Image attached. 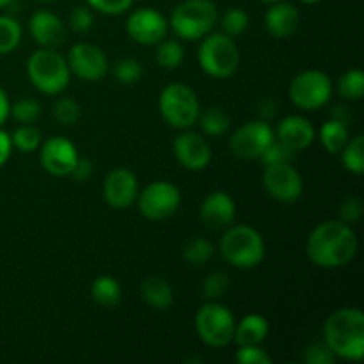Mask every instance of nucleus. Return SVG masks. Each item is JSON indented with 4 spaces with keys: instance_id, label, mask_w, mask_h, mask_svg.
Masks as SVG:
<instances>
[{
    "instance_id": "39448f33",
    "label": "nucleus",
    "mask_w": 364,
    "mask_h": 364,
    "mask_svg": "<svg viewBox=\"0 0 364 364\" xmlns=\"http://www.w3.org/2000/svg\"><path fill=\"white\" fill-rule=\"evenodd\" d=\"M217 7L210 0H185L174 7L171 27L181 39L194 41L208 34L217 21Z\"/></svg>"
},
{
    "instance_id": "4468645a",
    "label": "nucleus",
    "mask_w": 364,
    "mask_h": 364,
    "mask_svg": "<svg viewBox=\"0 0 364 364\" xmlns=\"http://www.w3.org/2000/svg\"><path fill=\"white\" fill-rule=\"evenodd\" d=\"M167 25L169 21L160 11L151 9V7H141L128 16L127 32L135 43L155 45L166 38Z\"/></svg>"
},
{
    "instance_id": "cd10ccee",
    "label": "nucleus",
    "mask_w": 364,
    "mask_h": 364,
    "mask_svg": "<svg viewBox=\"0 0 364 364\" xmlns=\"http://www.w3.org/2000/svg\"><path fill=\"white\" fill-rule=\"evenodd\" d=\"M213 256V245L206 238L194 237L188 238L183 245L185 262L194 267H201Z\"/></svg>"
},
{
    "instance_id": "1a4fd4ad",
    "label": "nucleus",
    "mask_w": 364,
    "mask_h": 364,
    "mask_svg": "<svg viewBox=\"0 0 364 364\" xmlns=\"http://www.w3.org/2000/svg\"><path fill=\"white\" fill-rule=\"evenodd\" d=\"M333 95V82L318 70L299 73L290 84V100L302 110L322 109Z\"/></svg>"
},
{
    "instance_id": "b1692460",
    "label": "nucleus",
    "mask_w": 364,
    "mask_h": 364,
    "mask_svg": "<svg viewBox=\"0 0 364 364\" xmlns=\"http://www.w3.org/2000/svg\"><path fill=\"white\" fill-rule=\"evenodd\" d=\"M91 297L98 306L107 309L116 308L121 302V287L114 277L100 276L91 284Z\"/></svg>"
},
{
    "instance_id": "4c0bfd02",
    "label": "nucleus",
    "mask_w": 364,
    "mask_h": 364,
    "mask_svg": "<svg viewBox=\"0 0 364 364\" xmlns=\"http://www.w3.org/2000/svg\"><path fill=\"white\" fill-rule=\"evenodd\" d=\"M294 153L290 148H287L284 144H281L279 141L270 142L269 148L263 151V155L259 156L263 166H272V164H287L294 159Z\"/></svg>"
},
{
    "instance_id": "a211bd4d",
    "label": "nucleus",
    "mask_w": 364,
    "mask_h": 364,
    "mask_svg": "<svg viewBox=\"0 0 364 364\" xmlns=\"http://www.w3.org/2000/svg\"><path fill=\"white\" fill-rule=\"evenodd\" d=\"M199 215H201L203 224L210 230H228L233 224L235 215H237V205L228 192L217 191L206 196L201 210H199Z\"/></svg>"
},
{
    "instance_id": "8fccbe9b",
    "label": "nucleus",
    "mask_w": 364,
    "mask_h": 364,
    "mask_svg": "<svg viewBox=\"0 0 364 364\" xmlns=\"http://www.w3.org/2000/svg\"><path fill=\"white\" fill-rule=\"evenodd\" d=\"M302 4H316V2H320V0H301Z\"/></svg>"
},
{
    "instance_id": "a878e982",
    "label": "nucleus",
    "mask_w": 364,
    "mask_h": 364,
    "mask_svg": "<svg viewBox=\"0 0 364 364\" xmlns=\"http://www.w3.org/2000/svg\"><path fill=\"white\" fill-rule=\"evenodd\" d=\"M198 119L199 124H201V130L206 135H212V137H219V135L226 134L231 127L230 116L226 114V110L219 109V107H212V109L205 110Z\"/></svg>"
},
{
    "instance_id": "37998d69",
    "label": "nucleus",
    "mask_w": 364,
    "mask_h": 364,
    "mask_svg": "<svg viewBox=\"0 0 364 364\" xmlns=\"http://www.w3.org/2000/svg\"><path fill=\"white\" fill-rule=\"evenodd\" d=\"M70 27L75 32H87L92 27V13L89 7L78 6L70 14Z\"/></svg>"
},
{
    "instance_id": "c756f323",
    "label": "nucleus",
    "mask_w": 364,
    "mask_h": 364,
    "mask_svg": "<svg viewBox=\"0 0 364 364\" xmlns=\"http://www.w3.org/2000/svg\"><path fill=\"white\" fill-rule=\"evenodd\" d=\"M183 46L176 39H166V41L162 39L160 41L159 50H156V63L164 70H176L183 63Z\"/></svg>"
},
{
    "instance_id": "473e14b6",
    "label": "nucleus",
    "mask_w": 364,
    "mask_h": 364,
    "mask_svg": "<svg viewBox=\"0 0 364 364\" xmlns=\"http://www.w3.org/2000/svg\"><path fill=\"white\" fill-rule=\"evenodd\" d=\"M249 25V16L244 9L240 7H231L224 13L223 16V31L224 34L230 38H237V36L244 34L245 28Z\"/></svg>"
},
{
    "instance_id": "e433bc0d",
    "label": "nucleus",
    "mask_w": 364,
    "mask_h": 364,
    "mask_svg": "<svg viewBox=\"0 0 364 364\" xmlns=\"http://www.w3.org/2000/svg\"><path fill=\"white\" fill-rule=\"evenodd\" d=\"M228 287H230V279H228L226 274L213 272L205 277L201 290L206 299H219L226 294Z\"/></svg>"
},
{
    "instance_id": "20e7f679",
    "label": "nucleus",
    "mask_w": 364,
    "mask_h": 364,
    "mask_svg": "<svg viewBox=\"0 0 364 364\" xmlns=\"http://www.w3.org/2000/svg\"><path fill=\"white\" fill-rule=\"evenodd\" d=\"M27 73L32 85L45 95H57L70 84V66L53 48H41L32 53Z\"/></svg>"
},
{
    "instance_id": "7ed1b4c3",
    "label": "nucleus",
    "mask_w": 364,
    "mask_h": 364,
    "mask_svg": "<svg viewBox=\"0 0 364 364\" xmlns=\"http://www.w3.org/2000/svg\"><path fill=\"white\" fill-rule=\"evenodd\" d=\"M219 247L223 258L237 269H252L265 258V242L251 226H230Z\"/></svg>"
},
{
    "instance_id": "603ef678",
    "label": "nucleus",
    "mask_w": 364,
    "mask_h": 364,
    "mask_svg": "<svg viewBox=\"0 0 364 364\" xmlns=\"http://www.w3.org/2000/svg\"><path fill=\"white\" fill-rule=\"evenodd\" d=\"M39 2H43V4H50V2H53V0H39Z\"/></svg>"
},
{
    "instance_id": "393cba45",
    "label": "nucleus",
    "mask_w": 364,
    "mask_h": 364,
    "mask_svg": "<svg viewBox=\"0 0 364 364\" xmlns=\"http://www.w3.org/2000/svg\"><path fill=\"white\" fill-rule=\"evenodd\" d=\"M320 141H322L323 148L331 153L336 155L343 149V146L348 142V127L338 119H329L327 123L322 124L320 128Z\"/></svg>"
},
{
    "instance_id": "aec40b11",
    "label": "nucleus",
    "mask_w": 364,
    "mask_h": 364,
    "mask_svg": "<svg viewBox=\"0 0 364 364\" xmlns=\"http://www.w3.org/2000/svg\"><path fill=\"white\" fill-rule=\"evenodd\" d=\"M28 31L34 41L43 48H55L64 39V25L57 14L50 11H38L28 21Z\"/></svg>"
},
{
    "instance_id": "f8f14e48",
    "label": "nucleus",
    "mask_w": 364,
    "mask_h": 364,
    "mask_svg": "<svg viewBox=\"0 0 364 364\" xmlns=\"http://www.w3.org/2000/svg\"><path fill=\"white\" fill-rule=\"evenodd\" d=\"M263 187L276 201L294 203L302 194V178L290 162L272 164L263 171Z\"/></svg>"
},
{
    "instance_id": "a18cd8bd",
    "label": "nucleus",
    "mask_w": 364,
    "mask_h": 364,
    "mask_svg": "<svg viewBox=\"0 0 364 364\" xmlns=\"http://www.w3.org/2000/svg\"><path fill=\"white\" fill-rule=\"evenodd\" d=\"M11 151H13V142H11V135L7 132L0 130V167L9 160Z\"/></svg>"
},
{
    "instance_id": "c03bdc74",
    "label": "nucleus",
    "mask_w": 364,
    "mask_h": 364,
    "mask_svg": "<svg viewBox=\"0 0 364 364\" xmlns=\"http://www.w3.org/2000/svg\"><path fill=\"white\" fill-rule=\"evenodd\" d=\"M71 176L77 181H85L92 174V164L89 159H80L78 156L77 162H75L73 169H71Z\"/></svg>"
},
{
    "instance_id": "3c124183",
    "label": "nucleus",
    "mask_w": 364,
    "mask_h": 364,
    "mask_svg": "<svg viewBox=\"0 0 364 364\" xmlns=\"http://www.w3.org/2000/svg\"><path fill=\"white\" fill-rule=\"evenodd\" d=\"M262 2H267V4H274V2H277V0H262Z\"/></svg>"
},
{
    "instance_id": "f257e3e1",
    "label": "nucleus",
    "mask_w": 364,
    "mask_h": 364,
    "mask_svg": "<svg viewBox=\"0 0 364 364\" xmlns=\"http://www.w3.org/2000/svg\"><path fill=\"white\" fill-rule=\"evenodd\" d=\"M306 251L316 267L340 269L350 263L358 252V237L350 224L341 220H326L311 231Z\"/></svg>"
},
{
    "instance_id": "4be33fe9",
    "label": "nucleus",
    "mask_w": 364,
    "mask_h": 364,
    "mask_svg": "<svg viewBox=\"0 0 364 364\" xmlns=\"http://www.w3.org/2000/svg\"><path fill=\"white\" fill-rule=\"evenodd\" d=\"M141 295L149 308L156 311H166L173 306V288L164 277H146L141 284Z\"/></svg>"
},
{
    "instance_id": "7c9ffc66",
    "label": "nucleus",
    "mask_w": 364,
    "mask_h": 364,
    "mask_svg": "<svg viewBox=\"0 0 364 364\" xmlns=\"http://www.w3.org/2000/svg\"><path fill=\"white\" fill-rule=\"evenodd\" d=\"M21 27L14 18L0 16V53H9L20 45Z\"/></svg>"
},
{
    "instance_id": "412c9836",
    "label": "nucleus",
    "mask_w": 364,
    "mask_h": 364,
    "mask_svg": "<svg viewBox=\"0 0 364 364\" xmlns=\"http://www.w3.org/2000/svg\"><path fill=\"white\" fill-rule=\"evenodd\" d=\"M299 11L294 4L274 2V6L265 14V27L269 34L276 39H287L299 28Z\"/></svg>"
},
{
    "instance_id": "c9c22d12",
    "label": "nucleus",
    "mask_w": 364,
    "mask_h": 364,
    "mask_svg": "<svg viewBox=\"0 0 364 364\" xmlns=\"http://www.w3.org/2000/svg\"><path fill=\"white\" fill-rule=\"evenodd\" d=\"M53 116H55V119L59 121L63 127H71V124L77 123L78 117H80V105H78L73 98L64 96V98H60L59 102L55 103V107H53Z\"/></svg>"
},
{
    "instance_id": "a19ab883",
    "label": "nucleus",
    "mask_w": 364,
    "mask_h": 364,
    "mask_svg": "<svg viewBox=\"0 0 364 364\" xmlns=\"http://www.w3.org/2000/svg\"><path fill=\"white\" fill-rule=\"evenodd\" d=\"M336 355L331 352V348L326 343H311L304 350L302 361L308 364H331Z\"/></svg>"
},
{
    "instance_id": "5701e85b",
    "label": "nucleus",
    "mask_w": 364,
    "mask_h": 364,
    "mask_svg": "<svg viewBox=\"0 0 364 364\" xmlns=\"http://www.w3.org/2000/svg\"><path fill=\"white\" fill-rule=\"evenodd\" d=\"M269 334V322L262 315H247L238 322L235 327L233 340L238 347H247V345H259L265 341Z\"/></svg>"
},
{
    "instance_id": "9b49d317",
    "label": "nucleus",
    "mask_w": 364,
    "mask_h": 364,
    "mask_svg": "<svg viewBox=\"0 0 364 364\" xmlns=\"http://www.w3.org/2000/svg\"><path fill=\"white\" fill-rule=\"evenodd\" d=\"M274 141V132L267 121H251L238 128L230 141L231 151L242 160H259L270 142Z\"/></svg>"
},
{
    "instance_id": "09e8293b",
    "label": "nucleus",
    "mask_w": 364,
    "mask_h": 364,
    "mask_svg": "<svg viewBox=\"0 0 364 364\" xmlns=\"http://www.w3.org/2000/svg\"><path fill=\"white\" fill-rule=\"evenodd\" d=\"M11 2H13V0H0V7H6V6H9Z\"/></svg>"
},
{
    "instance_id": "0eeeda50",
    "label": "nucleus",
    "mask_w": 364,
    "mask_h": 364,
    "mask_svg": "<svg viewBox=\"0 0 364 364\" xmlns=\"http://www.w3.org/2000/svg\"><path fill=\"white\" fill-rule=\"evenodd\" d=\"M159 109L164 121L173 128L185 130L198 123L199 100L185 84H169L164 87L159 98Z\"/></svg>"
},
{
    "instance_id": "ddd939ff",
    "label": "nucleus",
    "mask_w": 364,
    "mask_h": 364,
    "mask_svg": "<svg viewBox=\"0 0 364 364\" xmlns=\"http://www.w3.org/2000/svg\"><path fill=\"white\" fill-rule=\"evenodd\" d=\"M66 63L78 78L87 82L102 80L109 71L105 53L91 43H77L71 46Z\"/></svg>"
},
{
    "instance_id": "6ab92c4d",
    "label": "nucleus",
    "mask_w": 364,
    "mask_h": 364,
    "mask_svg": "<svg viewBox=\"0 0 364 364\" xmlns=\"http://www.w3.org/2000/svg\"><path fill=\"white\" fill-rule=\"evenodd\" d=\"M277 141L291 151H302L315 141V128L306 117L288 116L277 124Z\"/></svg>"
},
{
    "instance_id": "f704fd0d",
    "label": "nucleus",
    "mask_w": 364,
    "mask_h": 364,
    "mask_svg": "<svg viewBox=\"0 0 364 364\" xmlns=\"http://www.w3.org/2000/svg\"><path fill=\"white\" fill-rule=\"evenodd\" d=\"M112 71H114V77H116V80H119L121 84H127V85L135 84V82L141 80V77H142V66H141V63L135 59L117 60V63L114 64Z\"/></svg>"
},
{
    "instance_id": "ea45409f",
    "label": "nucleus",
    "mask_w": 364,
    "mask_h": 364,
    "mask_svg": "<svg viewBox=\"0 0 364 364\" xmlns=\"http://www.w3.org/2000/svg\"><path fill=\"white\" fill-rule=\"evenodd\" d=\"M363 215V201L358 196H347L340 205L341 223L354 224L361 219Z\"/></svg>"
},
{
    "instance_id": "2eb2a0df",
    "label": "nucleus",
    "mask_w": 364,
    "mask_h": 364,
    "mask_svg": "<svg viewBox=\"0 0 364 364\" xmlns=\"http://www.w3.org/2000/svg\"><path fill=\"white\" fill-rule=\"evenodd\" d=\"M39 159H41V166L50 174H53V176H68L73 169L75 162H77L78 153L73 142L68 141L63 135H55V137H50L43 144Z\"/></svg>"
},
{
    "instance_id": "c85d7f7f",
    "label": "nucleus",
    "mask_w": 364,
    "mask_h": 364,
    "mask_svg": "<svg viewBox=\"0 0 364 364\" xmlns=\"http://www.w3.org/2000/svg\"><path fill=\"white\" fill-rule=\"evenodd\" d=\"M338 91L345 100H361L364 95V73L361 70H348L338 80Z\"/></svg>"
},
{
    "instance_id": "49530a36",
    "label": "nucleus",
    "mask_w": 364,
    "mask_h": 364,
    "mask_svg": "<svg viewBox=\"0 0 364 364\" xmlns=\"http://www.w3.org/2000/svg\"><path fill=\"white\" fill-rule=\"evenodd\" d=\"M9 100H7V95L6 91H4L2 87H0V127H2L4 123H6V119L9 117Z\"/></svg>"
},
{
    "instance_id": "f03ea898",
    "label": "nucleus",
    "mask_w": 364,
    "mask_h": 364,
    "mask_svg": "<svg viewBox=\"0 0 364 364\" xmlns=\"http://www.w3.org/2000/svg\"><path fill=\"white\" fill-rule=\"evenodd\" d=\"M323 343L338 358L361 361L364 355V315L361 309L343 308L329 315L323 323Z\"/></svg>"
},
{
    "instance_id": "9d476101",
    "label": "nucleus",
    "mask_w": 364,
    "mask_h": 364,
    "mask_svg": "<svg viewBox=\"0 0 364 364\" xmlns=\"http://www.w3.org/2000/svg\"><path fill=\"white\" fill-rule=\"evenodd\" d=\"M181 196L169 181H153L139 196V210L149 220H164L180 208Z\"/></svg>"
},
{
    "instance_id": "72a5a7b5",
    "label": "nucleus",
    "mask_w": 364,
    "mask_h": 364,
    "mask_svg": "<svg viewBox=\"0 0 364 364\" xmlns=\"http://www.w3.org/2000/svg\"><path fill=\"white\" fill-rule=\"evenodd\" d=\"M9 114L21 124H32L41 116V105L32 98L18 100L14 105H11Z\"/></svg>"
},
{
    "instance_id": "2f4dec72",
    "label": "nucleus",
    "mask_w": 364,
    "mask_h": 364,
    "mask_svg": "<svg viewBox=\"0 0 364 364\" xmlns=\"http://www.w3.org/2000/svg\"><path fill=\"white\" fill-rule=\"evenodd\" d=\"M11 142H13V148H18L25 153H32L38 149L39 142H41V134L32 124H21L13 132Z\"/></svg>"
},
{
    "instance_id": "bb28decb",
    "label": "nucleus",
    "mask_w": 364,
    "mask_h": 364,
    "mask_svg": "<svg viewBox=\"0 0 364 364\" xmlns=\"http://www.w3.org/2000/svg\"><path fill=\"white\" fill-rule=\"evenodd\" d=\"M341 162L343 167L352 174H363L364 173V135H358L341 149Z\"/></svg>"
},
{
    "instance_id": "dca6fc26",
    "label": "nucleus",
    "mask_w": 364,
    "mask_h": 364,
    "mask_svg": "<svg viewBox=\"0 0 364 364\" xmlns=\"http://www.w3.org/2000/svg\"><path fill=\"white\" fill-rule=\"evenodd\" d=\"M103 199L116 210L130 208L137 199V178L132 171L114 169L103 181Z\"/></svg>"
},
{
    "instance_id": "de8ad7c7",
    "label": "nucleus",
    "mask_w": 364,
    "mask_h": 364,
    "mask_svg": "<svg viewBox=\"0 0 364 364\" xmlns=\"http://www.w3.org/2000/svg\"><path fill=\"white\" fill-rule=\"evenodd\" d=\"M333 117H334V119L341 121V123H345L347 127H348V123H350V119H352V116H350V112H348L347 107H336V109L333 110Z\"/></svg>"
},
{
    "instance_id": "423d86ee",
    "label": "nucleus",
    "mask_w": 364,
    "mask_h": 364,
    "mask_svg": "<svg viewBox=\"0 0 364 364\" xmlns=\"http://www.w3.org/2000/svg\"><path fill=\"white\" fill-rule=\"evenodd\" d=\"M198 59L206 75L213 78H228L238 70L240 52L233 38L226 34H212L203 39Z\"/></svg>"
},
{
    "instance_id": "f3484780",
    "label": "nucleus",
    "mask_w": 364,
    "mask_h": 364,
    "mask_svg": "<svg viewBox=\"0 0 364 364\" xmlns=\"http://www.w3.org/2000/svg\"><path fill=\"white\" fill-rule=\"evenodd\" d=\"M174 156L188 171H203L212 160V151L205 139L196 132H183L174 139Z\"/></svg>"
},
{
    "instance_id": "58836bf2",
    "label": "nucleus",
    "mask_w": 364,
    "mask_h": 364,
    "mask_svg": "<svg viewBox=\"0 0 364 364\" xmlns=\"http://www.w3.org/2000/svg\"><path fill=\"white\" fill-rule=\"evenodd\" d=\"M235 359L242 364H272V358L259 345L238 347Z\"/></svg>"
},
{
    "instance_id": "6e6552de",
    "label": "nucleus",
    "mask_w": 364,
    "mask_h": 364,
    "mask_svg": "<svg viewBox=\"0 0 364 364\" xmlns=\"http://www.w3.org/2000/svg\"><path fill=\"white\" fill-rule=\"evenodd\" d=\"M235 316L226 306L208 302L196 313V331L208 347H226L235 336Z\"/></svg>"
},
{
    "instance_id": "79ce46f5",
    "label": "nucleus",
    "mask_w": 364,
    "mask_h": 364,
    "mask_svg": "<svg viewBox=\"0 0 364 364\" xmlns=\"http://www.w3.org/2000/svg\"><path fill=\"white\" fill-rule=\"evenodd\" d=\"M89 6L103 14H123L134 4V0H87Z\"/></svg>"
}]
</instances>
